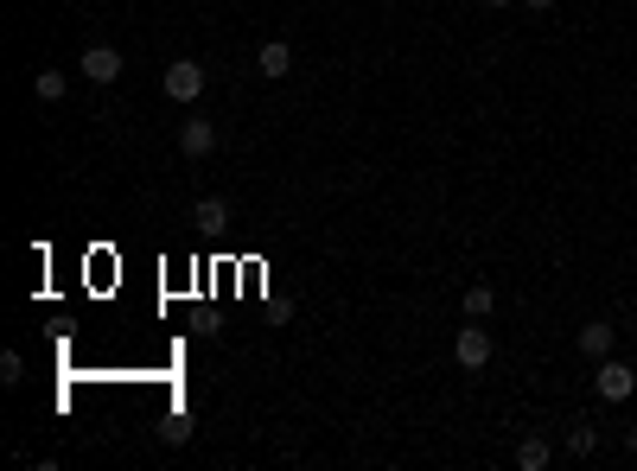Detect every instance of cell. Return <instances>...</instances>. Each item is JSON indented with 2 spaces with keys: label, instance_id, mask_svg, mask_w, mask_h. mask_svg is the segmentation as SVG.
<instances>
[{
  "label": "cell",
  "instance_id": "obj_1",
  "mask_svg": "<svg viewBox=\"0 0 637 471\" xmlns=\"http://www.w3.org/2000/svg\"><path fill=\"white\" fill-rule=\"evenodd\" d=\"M204 83H211V77H204V64H198V58H172V64H166V77H160V90H166L172 102H185V109H192V102L204 96Z\"/></svg>",
  "mask_w": 637,
  "mask_h": 471
},
{
  "label": "cell",
  "instance_id": "obj_11",
  "mask_svg": "<svg viewBox=\"0 0 637 471\" xmlns=\"http://www.w3.org/2000/svg\"><path fill=\"white\" fill-rule=\"evenodd\" d=\"M491 312H497V287H491V281L466 287V319H491Z\"/></svg>",
  "mask_w": 637,
  "mask_h": 471
},
{
  "label": "cell",
  "instance_id": "obj_5",
  "mask_svg": "<svg viewBox=\"0 0 637 471\" xmlns=\"http://www.w3.org/2000/svg\"><path fill=\"white\" fill-rule=\"evenodd\" d=\"M255 71H262L268 83L294 77V45H287V39H262V51H255Z\"/></svg>",
  "mask_w": 637,
  "mask_h": 471
},
{
  "label": "cell",
  "instance_id": "obj_16",
  "mask_svg": "<svg viewBox=\"0 0 637 471\" xmlns=\"http://www.w3.org/2000/svg\"><path fill=\"white\" fill-rule=\"evenodd\" d=\"M485 7H491V13H504V7H510V0H485Z\"/></svg>",
  "mask_w": 637,
  "mask_h": 471
},
{
  "label": "cell",
  "instance_id": "obj_13",
  "mask_svg": "<svg viewBox=\"0 0 637 471\" xmlns=\"http://www.w3.org/2000/svg\"><path fill=\"white\" fill-rule=\"evenodd\" d=\"M0 382H7V389H20V382H26V357L20 351H0Z\"/></svg>",
  "mask_w": 637,
  "mask_h": 471
},
{
  "label": "cell",
  "instance_id": "obj_17",
  "mask_svg": "<svg viewBox=\"0 0 637 471\" xmlns=\"http://www.w3.org/2000/svg\"><path fill=\"white\" fill-rule=\"evenodd\" d=\"M625 446H631V452H637V427H631V433H625Z\"/></svg>",
  "mask_w": 637,
  "mask_h": 471
},
{
  "label": "cell",
  "instance_id": "obj_9",
  "mask_svg": "<svg viewBox=\"0 0 637 471\" xmlns=\"http://www.w3.org/2000/svg\"><path fill=\"white\" fill-rule=\"evenodd\" d=\"M192 223H198V230H223V223H230V198H198Z\"/></svg>",
  "mask_w": 637,
  "mask_h": 471
},
{
  "label": "cell",
  "instance_id": "obj_3",
  "mask_svg": "<svg viewBox=\"0 0 637 471\" xmlns=\"http://www.w3.org/2000/svg\"><path fill=\"white\" fill-rule=\"evenodd\" d=\"M453 357H459V370H485V363L497 357V338H491L485 325H466V331L453 338Z\"/></svg>",
  "mask_w": 637,
  "mask_h": 471
},
{
  "label": "cell",
  "instance_id": "obj_2",
  "mask_svg": "<svg viewBox=\"0 0 637 471\" xmlns=\"http://www.w3.org/2000/svg\"><path fill=\"white\" fill-rule=\"evenodd\" d=\"M593 389H599V401H631L637 395V370L631 363H618V357H599V376H593Z\"/></svg>",
  "mask_w": 637,
  "mask_h": 471
},
{
  "label": "cell",
  "instance_id": "obj_4",
  "mask_svg": "<svg viewBox=\"0 0 637 471\" xmlns=\"http://www.w3.org/2000/svg\"><path fill=\"white\" fill-rule=\"evenodd\" d=\"M77 71H83V77H90V83H115V77H122V71H128V64H122V51H115V45H83V58H77Z\"/></svg>",
  "mask_w": 637,
  "mask_h": 471
},
{
  "label": "cell",
  "instance_id": "obj_6",
  "mask_svg": "<svg viewBox=\"0 0 637 471\" xmlns=\"http://www.w3.org/2000/svg\"><path fill=\"white\" fill-rule=\"evenodd\" d=\"M179 153H185V160H211V153H217V128H211V121H179Z\"/></svg>",
  "mask_w": 637,
  "mask_h": 471
},
{
  "label": "cell",
  "instance_id": "obj_15",
  "mask_svg": "<svg viewBox=\"0 0 637 471\" xmlns=\"http://www.w3.org/2000/svg\"><path fill=\"white\" fill-rule=\"evenodd\" d=\"M523 7H529V13H555V0H523Z\"/></svg>",
  "mask_w": 637,
  "mask_h": 471
},
{
  "label": "cell",
  "instance_id": "obj_14",
  "mask_svg": "<svg viewBox=\"0 0 637 471\" xmlns=\"http://www.w3.org/2000/svg\"><path fill=\"white\" fill-rule=\"evenodd\" d=\"M160 440H166V446H185V440H192V421H185V414H172V421L160 427Z\"/></svg>",
  "mask_w": 637,
  "mask_h": 471
},
{
  "label": "cell",
  "instance_id": "obj_8",
  "mask_svg": "<svg viewBox=\"0 0 637 471\" xmlns=\"http://www.w3.org/2000/svg\"><path fill=\"white\" fill-rule=\"evenodd\" d=\"M548 459H555V452H548L542 433H529V440L516 446V471H548Z\"/></svg>",
  "mask_w": 637,
  "mask_h": 471
},
{
  "label": "cell",
  "instance_id": "obj_12",
  "mask_svg": "<svg viewBox=\"0 0 637 471\" xmlns=\"http://www.w3.org/2000/svg\"><path fill=\"white\" fill-rule=\"evenodd\" d=\"M64 90H71L64 71H39V77H32V96H39V102H64Z\"/></svg>",
  "mask_w": 637,
  "mask_h": 471
},
{
  "label": "cell",
  "instance_id": "obj_10",
  "mask_svg": "<svg viewBox=\"0 0 637 471\" xmlns=\"http://www.w3.org/2000/svg\"><path fill=\"white\" fill-rule=\"evenodd\" d=\"M567 452H574V459H593V452H599V427L574 421V427H567Z\"/></svg>",
  "mask_w": 637,
  "mask_h": 471
},
{
  "label": "cell",
  "instance_id": "obj_18",
  "mask_svg": "<svg viewBox=\"0 0 637 471\" xmlns=\"http://www.w3.org/2000/svg\"><path fill=\"white\" fill-rule=\"evenodd\" d=\"M383 7H389V0H383Z\"/></svg>",
  "mask_w": 637,
  "mask_h": 471
},
{
  "label": "cell",
  "instance_id": "obj_7",
  "mask_svg": "<svg viewBox=\"0 0 637 471\" xmlns=\"http://www.w3.org/2000/svg\"><path fill=\"white\" fill-rule=\"evenodd\" d=\"M574 344H580V357H593V363H599V357H612L618 331H612L606 319H593V325H580V338H574Z\"/></svg>",
  "mask_w": 637,
  "mask_h": 471
}]
</instances>
